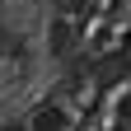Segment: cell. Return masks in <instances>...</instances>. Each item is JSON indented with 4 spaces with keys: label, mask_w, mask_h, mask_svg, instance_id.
Masks as SVG:
<instances>
[{
    "label": "cell",
    "mask_w": 131,
    "mask_h": 131,
    "mask_svg": "<svg viewBox=\"0 0 131 131\" xmlns=\"http://www.w3.org/2000/svg\"><path fill=\"white\" fill-rule=\"evenodd\" d=\"M80 47H84V28H80V19H70V14H52V24H47V52H52V61H70Z\"/></svg>",
    "instance_id": "obj_1"
},
{
    "label": "cell",
    "mask_w": 131,
    "mask_h": 131,
    "mask_svg": "<svg viewBox=\"0 0 131 131\" xmlns=\"http://www.w3.org/2000/svg\"><path fill=\"white\" fill-rule=\"evenodd\" d=\"M28 131H70L75 126V112L61 103V98H42V103H33V112L24 117Z\"/></svg>",
    "instance_id": "obj_2"
},
{
    "label": "cell",
    "mask_w": 131,
    "mask_h": 131,
    "mask_svg": "<svg viewBox=\"0 0 131 131\" xmlns=\"http://www.w3.org/2000/svg\"><path fill=\"white\" fill-rule=\"evenodd\" d=\"M0 56H24V38L9 24H0Z\"/></svg>",
    "instance_id": "obj_3"
},
{
    "label": "cell",
    "mask_w": 131,
    "mask_h": 131,
    "mask_svg": "<svg viewBox=\"0 0 131 131\" xmlns=\"http://www.w3.org/2000/svg\"><path fill=\"white\" fill-rule=\"evenodd\" d=\"M0 131H28L24 117H0Z\"/></svg>",
    "instance_id": "obj_4"
},
{
    "label": "cell",
    "mask_w": 131,
    "mask_h": 131,
    "mask_svg": "<svg viewBox=\"0 0 131 131\" xmlns=\"http://www.w3.org/2000/svg\"><path fill=\"white\" fill-rule=\"evenodd\" d=\"M66 5H70V0H66Z\"/></svg>",
    "instance_id": "obj_5"
}]
</instances>
